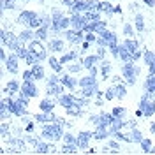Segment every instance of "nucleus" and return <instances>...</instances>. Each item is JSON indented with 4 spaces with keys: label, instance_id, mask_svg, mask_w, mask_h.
<instances>
[{
    "label": "nucleus",
    "instance_id": "0eeeda50",
    "mask_svg": "<svg viewBox=\"0 0 155 155\" xmlns=\"http://www.w3.org/2000/svg\"><path fill=\"white\" fill-rule=\"evenodd\" d=\"M21 92H23L27 97H35L37 95V87H35L34 81H23V85H21Z\"/></svg>",
    "mask_w": 155,
    "mask_h": 155
},
{
    "label": "nucleus",
    "instance_id": "4c0bfd02",
    "mask_svg": "<svg viewBox=\"0 0 155 155\" xmlns=\"http://www.w3.org/2000/svg\"><path fill=\"white\" fill-rule=\"evenodd\" d=\"M97 39H99V35H97L95 32H85V41H88V42H97Z\"/></svg>",
    "mask_w": 155,
    "mask_h": 155
},
{
    "label": "nucleus",
    "instance_id": "9d476101",
    "mask_svg": "<svg viewBox=\"0 0 155 155\" xmlns=\"http://www.w3.org/2000/svg\"><path fill=\"white\" fill-rule=\"evenodd\" d=\"M19 90H21L19 83L16 81V79H11L9 83L4 87V94H7V95H12V94H19Z\"/></svg>",
    "mask_w": 155,
    "mask_h": 155
},
{
    "label": "nucleus",
    "instance_id": "4be33fe9",
    "mask_svg": "<svg viewBox=\"0 0 155 155\" xmlns=\"http://www.w3.org/2000/svg\"><path fill=\"white\" fill-rule=\"evenodd\" d=\"M67 115H71V116H81V115H83V106H79V104H72L71 107H67Z\"/></svg>",
    "mask_w": 155,
    "mask_h": 155
},
{
    "label": "nucleus",
    "instance_id": "13d9d810",
    "mask_svg": "<svg viewBox=\"0 0 155 155\" xmlns=\"http://www.w3.org/2000/svg\"><path fill=\"white\" fill-rule=\"evenodd\" d=\"M148 153H155V148H153V146H152V150H150V152H148Z\"/></svg>",
    "mask_w": 155,
    "mask_h": 155
},
{
    "label": "nucleus",
    "instance_id": "9b49d317",
    "mask_svg": "<svg viewBox=\"0 0 155 155\" xmlns=\"http://www.w3.org/2000/svg\"><path fill=\"white\" fill-rule=\"evenodd\" d=\"M35 39V30L27 27L25 30H21V34H19V41L21 42H30V41H34Z\"/></svg>",
    "mask_w": 155,
    "mask_h": 155
},
{
    "label": "nucleus",
    "instance_id": "a878e982",
    "mask_svg": "<svg viewBox=\"0 0 155 155\" xmlns=\"http://www.w3.org/2000/svg\"><path fill=\"white\" fill-rule=\"evenodd\" d=\"M136 27H132V25H130V23H125V25H124V35H125V37H136V32H137V30H134Z\"/></svg>",
    "mask_w": 155,
    "mask_h": 155
},
{
    "label": "nucleus",
    "instance_id": "20e7f679",
    "mask_svg": "<svg viewBox=\"0 0 155 155\" xmlns=\"http://www.w3.org/2000/svg\"><path fill=\"white\" fill-rule=\"evenodd\" d=\"M18 60H19V57L14 53V51H12V53L9 55V58L5 60L4 65H5V69L9 71L11 74H16V72H18Z\"/></svg>",
    "mask_w": 155,
    "mask_h": 155
},
{
    "label": "nucleus",
    "instance_id": "f704fd0d",
    "mask_svg": "<svg viewBox=\"0 0 155 155\" xmlns=\"http://www.w3.org/2000/svg\"><path fill=\"white\" fill-rule=\"evenodd\" d=\"M58 83H60V76L55 72L53 76L48 78V83H46V85H48V87H55V85H58Z\"/></svg>",
    "mask_w": 155,
    "mask_h": 155
},
{
    "label": "nucleus",
    "instance_id": "c9c22d12",
    "mask_svg": "<svg viewBox=\"0 0 155 155\" xmlns=\"http://www.w3.org/2000/svg\"><path fill=\"white\" fill-rule=\"evenodd\" d=\"M104 99H107V101H111V99H116V92H115V87H109L104 92Z\"/></svg>",
    "mask_w": 155,
    "mask_h": 155
},
{
    "label": "nucleus",
    "instance_id": "a19ab883",
    "mask_svg": "<svg viewBox=\"0 0 155 155\" xmlns=\"http://www.w3.org/2000/svg\"><path fill=\"white\" fill-rule=\"evenodd\" d=\"M25 139H27V143H30V145L34 146V148L39 145V139L35 137V136H32V134H30V136H25Z\"/></svg>",
    "mask_w": 155,
    "mask_h": 155
},
{
    "label": "nucleus",
    "instance_id": "79ce46f5",
    "mask_svg": "<svg viewBox=\"0 0 155 155\" xmlns=\"http://www.w3.org/2000/svg\"><path fill=\"white\" fill-rule=\"evenodd\" d=\"M51 16H53V21H60L65 14H64L62 11H55V9H53V11H51Z\"/></svg>",
    "mask_w": 155,
    "mask_h": 155
},
{
    "label": "nucleus",
    "instance_id": "58836bf2",
    "mask_svg": "<svg viewBox=\"0 0 155 155\" xmlns=\"http://www.w3.org/2000/svg\"><path fill=\"white\" fill-rule=\"evenodd\" d=\"M139 145H141V148H143V152H146V153H148V152H150V150H152V141H150V139H143V141H141V143H139Z\"/></svg>",
    "mask_w": 155,
    "mask_h": 155
},
{
    "label": "nucleus",
    "instance_id": "c756f323",
    "mask_svg": "<svg viewBox=\"0 0 155 155\" xmlns=\"http://www.w3.org/2000/svg\"><path fill=\"white\" fill-rule=\"evenodd\" d=\"M49 146L48 143H44V141H39V145L35 146V152L37 153H49Z\"/></svg>",
    "mask_w": 155,
    "mask_h": 155
},
{
    "label": "nucleus",
    "instance_id": "6e6552de",
    "mask_svg": "<svg viewBox=\"0 0 155 155\" xmlns=\"http://www.w3.org/2000/svg\"><path fill=\"white\" fill-rule=\"evenodd\" d=\"M58 104H62V106L67 109L72 104H76V95L74 94H62V95L58 97Z\"/></svg>",
    "mask_w": 155,
    "mask_h": 155
},
{
    "label": "nucleus",
    "instance_id": "3c124183",
    "mask_svg": "<svg viewBox=\"0 0 155 155\" xmlns=\"http://www.w3.org/2000/svg\"><path fill=\"white\" fill-rule=\"evenodd\" d=\"M155 72V55H153V60H152V64H150V74Z\"/></svg>",
    "mask_w": 155,
    "mask_h": 155
},
{
    "label": "nucleus",
    "instance_id": "393cba45",
    "mask_svg": "<svg viewBox=\"0 0 155 155\" xmlns=\"http://www.w3.org/2000/svg\"><path fill=\"white\" fill-rule=\"evenodd\" d=\"M115 139H118V141H125V143H132V137H130V134H125V132H122V130H116L115 134Z\"/></svg>",
    "mask_w": 155,
    "mask_h": 155
},
{
    "label": "nucleus",
    "instance_id": "a211bd4d",
    "mask_svg": "<svg viewBox=\"0 0 155 155\" xmlns=\"http://www.w3.org/2000/svg\"><path fill=\"white\" fill-rule=\"evenodd\" d=\"M39 107H41V111H53V107H55V101L53 99H42L41 102H39Z\"/></svg>",
    "mask_w": 155,
    "mask_h": 155
},
{
    "label": "nucleus",
    "instance_id": "423d86ee",
    "mask_svg": "<svg viewBox=\"0 0 155 155\" xmlns=\"http://www.w3.org/2000/svg\"><path fill=\"white\" fill-rule=\"evenodd\" d=\"M60 83H62V85H64L65 88H69L71 92H72V90H74L76 87H79V85H78V81H76V79H74L72 76H71V72H65V74H62V78H60Z\"/></svg>",
    "mask_w": 155,
    "mask_h": 155
},
{
    "label": "nucleus",
    "instance_id": "473e14b6",
    "mask_svg": "<svg viewBox=\"0 0 155 155\" xmlns=\"http://www.w3.org/2000/svg\"><path fill=\"white\" fill-rule=\"evenodd\" d=\"M107 51H109V49H107V46H99V49H97V53H95V57L99 58V62H102V60L106 58Z\"/></svg>",
    "mask_w": 155,
    "mask_h": 155
},
{
    "label": "nucleus",
    "instance_id": "6e6d98bb",
    "mask_svg": "<svg viewBox=\"0 0 155 155\" xmlns=\"http://www.w3.org/2000/svg\"><path fill=\"white\" fill-rule=\"evenodd\" d=\"M122 12V7L120 5H115V14H120Z\"/></svg>",
    "mask_w": 155,
    "mask_h": 155
},
{
    "label": "nucleus",
    "instance_id": "49530a36",
    "mask_svg": "<svg viewBox=\"0 0 155 155\" xmlns=\"http://www.w3.org/2000/svg\"><path fill=\"white\" fill-rule=\"evenodd\" d=\"M111 79H113V85H122L124 83V78L122 76H113Z\"/></svg>",
    "mask_w": 155,
    "mask_h": 155
},
{
    "label": "nucleus",
    "instance_id": "412c9836",
    "mask_svg": "<svg viewBox=\"0 0 155 155\" xmlns=\"http://www.w3.org/2000/svg\"><path fill=\"white\" fill-rule=\"evenodd\" d=\"M0 136H2V137L12 136V125H9L7 122H2V125H0Z\"/></svg>",
    "mask_w": 155,
    "mask_h": 155
},
{
    "label": "nucleus",
    "instance_id": "37998d69",
    "mask_svg": "<svg viewBox=\"0 0 155 155\" xmlns=\"http://www.w3.org/2000/svg\"><path fill=\"white\" fill-rule=\"evenodd\" d=\"M153 51H145V62H146V65H150V64H152V60H153Z\"/></svg>",
    "mask_w": 155,
    "mask_h": 155
},
{
    "label": "nucleus",
    "instance_id": "f3484780",
    "mask_svg": "<svg viewBox=\"0 0 155 155\" xmlns=\"http://www.w3.org/2000/svg\"><path fill=\"white\" fill-rule=\"evenodd\" d=\"M134 27H136V30H137L139 34H141V32H145V18H143V14H141V12H136Z\"/></svg>",
    "mask_w": 155,
    "mask_h": 155
},
{
    "label": "nucleus",
    "instance_id": "603ef678",
    "mask_svg": "<svg viewBox=\"0 0 155 155\" xmlns=\"http://www.w3.org/2000/svg\"><path fill=\"white\" fill-rule=\"evenodd\" d=\"M81 48L88 49V48H90V42H88V41H83V42H81Z\"/></svg>",
    "mask_w": 155,
    "mask_h": 155
},
{
    "label": "nucleus",
    "instance_id": "864d4df0",
    "mask_svg": "<svg viewBox=\"0 0 155 155\" xmlns=\"http://www.w3.org/2000/svg\"><path fill=\"white\" fill-rule=\"evenodd\" d=\"M88 71H90V76H97V67L95 65H94L92 69H88Z\"/></svg>",
    "mask_w": 155,
    "mask_h": 155
},
{
    "label": "nucleus",
    "instance_id": "de8ad7c7",
    "mask_svg": "<svg viewBox=\"0 0 155 155\" xmlns=\"http://www.w3.org/2000/svg\"><path fill=\"white\" fill-rule=\"evenodd\" d=\"M107 145L111 146L113 150H120V143H118V141H115V139H111V141H109Z\"/></svg>",
    "mask_w": 155,
    "mask_h": 155
},
{
    "label": "nucleus",
    "instance_id": "8fccbe9b",
    "mask_svg": "<svg viewBox=\"0 0 155 155\" xmlns=\"http://www.w3.org/2000/svg\"><path fill=\"white\" fill-rule=\"evenodd\" d=\"M132 58H134V62L137 60V58H141V51H139V49H137V51H134V53H132Z\"/></svg>",
    "mask_w": 155,
    "mask_h": 155
},
{
    "label": "nucleus",
    "instance_id": "4468645a",
    "mask_svg": "<svg viewBox=\"0 0 155 155\" xmlns=\"http://www.w3.org/2000/svg\"><path fill=\"white\" fill-rule=\"evenodd\" d=\"M122 44H124V46H125L130 53H134V51H137V49H139V42H137L134 37H125V41H124Z\"/></svg>",
    "mask_w": 155,
    "mask_h": 155
},
{
    "label": "nucleus",
    "instance_id": "4d7b16f0",
    "mask_svg": "<svg viewBox=\"0 0 155 155\" xmlns=\"http://www.w3.org/2000/svg\"><path fill=\"white\" fill-rule=\"evenodd\" d=\"M49 153H57V148L55 146H49Z\"/></svg>",
    "mask_w": 155,
    "mask_h": 155
},
{
    "label": "nucleus",
    "instance_id": "cd10ccee",
    "mask_svg": "<svg viewBox=\"0 0 155 155\" xmlns=\"http://www.w3.org/2000/svg\"><path fill=\"white\" fill-rule=\"evenodd\" d=\"M130 137H132V143H141L145 137H143V134H141V130H137V129H132V132H130Z\"/></svg>",
    "mask_w": 155,
    "mask_h": 155
},
{
    "label": "nucleus",
    "instance_id": "7ed1b4c3",
    "mask_svg": "<svg viewBox=\"0 0 155 155\" xmlns=\"http://www.w3.org/2000/svg\"><path fill=\"white\" fill-rule=\"evenodd\" d=\"M90 137H92V132H79L76 136V145L79 150H88L90 146H88V141H90Z\"/></svg>",
    "mask_w": 155,
    "mask_h": 155
},
{
    "label": "nucleus",
    "instance_id": "ddd939ff",
    "mask_svg": "<svg viewBox=\"0 0 155 155\" xmlns=\"http://www.w3.org/2000/svg\"><path fill=\"white\" fill-rule=\"evenodd\" d=\"M48 62H49V67L53 69V72H57V74H60V72H62V69H64V64L60 62V58H57V57H49V58H48Z\"/></svg>",
    "mask_w": 155,
    "mask_h": 155
},
{
    "label": "nucleus",
    "instance_id": "bf43d9fd",
    "mask_svg": "<svg viewBox=\"0 0 155 155\" xmlns=\"http://www.w3.org/2000/svg\"><path fill=\"white\" fill-rule=\"evenodd\" d=\"M27 2H30V0H27ZM37 2H41V4H44V0H37Z\"/></svg>",
    "mask_w": 155,
    "mask_h": 155
},
{
    "label": "nucleus",
    "instance_id": "f257e3e1",
    "mask_svg": "<svg viewBox=\"0 0 155 155\" xmlns=\"http://www.w3.org/2000/svg\"><path fill=\"white\" fill-rule=\"evenodd\" d=\"M41 136L46 139V141H58L62 136H64V127L58 125V124H44Z\"/></svg>",
    "mask_w": 155,
    "mask_h": 155
},
{
    "label": "nucleus",
    "instance_id": "c85d7f7f",
    "mask_svg": "<svg viewBox=\"0 0 155 155\" xmlns=\"http://www.w3.org/2000/svg\"><path fill=\"white\" fill-rule=\"evenodd\" d=\"M78 150H79L78 145H76V143H72V145H64L60 152H62V153H76Z\"/></svg>",
    "mask_w": 155,
    "mask_h": 155
},
{
    "label": "nucleus",
    "instance_id": "5fc2aeb1",
    "mask_svg": "<svg viewBox=\"0 0 155 155\" xmlns=\"http://www.w3.org/2000/svg\"><path fill=\"white\" fill-rule=\"evenodd\" d=\"M130 9L134 12H137V2H130Z\"/></svg>",
    "mask_w": 155,
    "mask_h": 155
},
{
    "label": "nucleus",
    "instance_id": "a18cd8bd",
    "mask_svg": "<svg viewBox=\"0 0 155 155\" xmlns=\"http://www.w3.org/2000/svg\"><path fill=\"white\" fill-rule=\"evenodd\" d=\"M7 58H9V55L5 53V48H2V49H0V62H2V64H5V60H7Z\"/></svg>",
    "mask_w": 155,
    "mask_h": 155
},
{
    "label": "nucleus",
    "instance_id": "bb28decb",
    "mask_svg": "<svg viewBox=\"0 0 155 155\" xmlns=\"http://www.w3.org/2000/svg\"><path fill=\"white\" fill-rule=\"evenodd\" d=\"M83 69L85 67H83L81 62H72V64L69 65V72H71V74H78V72H81Z\"/></svg>",
    "mask_w": 155,
    "mask_h": 155
},
{
    "label": "nucleus",
    "instance_id": "dca6fc26",
    "mask_svg": "<svg viewBox=\"0 0 155 155\" xmlns=\"http://www.w3.org/2000/svg\"><path fill=\"white\" fill-rule=\"evenodd\" d=\"M81 64H83V67H85V69H92L94 65L99 64V58H97L95 55H90V57L81 58Z\"/></svg>",
    "mask_w": 155,
    "mask_h": 155
},
{
    "label": "nucleus",
    "instance_id": "ea45409f",
    "mask_svg": "<svg viewBox=\"0 0 155 155\" xmlns=\"http://www.w3.org/2000/svg\"><path fill=\"white\" fill-rule=\"evenodd\" d=\"M23 81H35L32 69H28V71H25V72H23Z\"/></svg>",
    "mask_w": 155,
    "mask_h": 155
},
{
    "label": "nucleus",
    "instance_id": "39448f33",
    "mask_svg": "<svg viewBox=\"0 0 155 155\" xmlns=\"http://www.w3.org/2000/svg\"><path fill=\"white\" fill-rule=\"evenodd\" d=\"M35 16H37V12H34V11H21L16 21H18V25H27L28 27L30 21L35 18Z\"/></svg>",
    "mask_w": 155,
    "mask_h": 155
},
{
    "label": "nucleus",
    "instance_id": "f8f14e48",
    "mask_svg": "<svg viewBox=\"0 0 155 155\" xmlns=\"http://www.w3.org/2000/svg\"><path fill=\"white\" fill-rule=\"evenodd\" d=\"M48 49H49V51H53V53L64 51V49H65V42H64L62 39H55V41H49Z\"/></svg>",
    "mask_w": 155,
    "mask_h": 155
},
{
    "label": "nucleus",
    "instance_id": "c03bdc74",
    "mask_svg": "<svg viewBox=\"0 0 155 155\" xmlns=\"http://www.w3.org/2000/svg\"><path fill=\"white\" fill-rule=\"evenodd\" d=\"M34 129H35V124H34V122H27V124H25V132L32 134V132H34Z\"/></svg>",
    "mask_w": 155,
    "mask_h": 155
},
{
    "label": "nucleus",
    "instance_id": "6ab92c4d",
    "mask_svg": "<svg viewBox=\"0 0 155 155\" xmlns=\"http://www.w3.org/2000/svg\"><path fill=\"white\" fill-rule=\"evenodd\" d=\"M32 72H34V78L35 79H42L44 78V69H42V65H41V62H37L35 65H32Z\"/></svg>",
    "mask_w": 155,
    "mask_h": 155
},
{
    "label": "nucleus",
    "instance_id": "72a5a7b5",
    "mask_svg": "<svg viewBox=\"0 0 155 155\" xmlns=\"http://www.w3.org/2000/svg\"><path fill=\"white\" fill-rule=\"evenodd\" d=\"M62 139H64V145H72V143H76V136L69 134V132H64Z\"/></svg>",
    "mask_w": 155,
    "mask_h": 155
},
{
    "label": "nucleus",
    "instance_id": "7c9ffc66",
    "mask_svg": "<svg viewBox=\"0 0 155 155\" xmlns=\"http://www.w3.org/2000/svg\"><path fill=\"white\" fill-rule=\"evenodd\" d=\"M111 69H113V65L107 62V60H102V65H101V71H102V76L107 78L109 76V72H111Z\"/></svg>",
    "mask_w": 155,
    "mask_h": 155
},
{
    "label": "nucleus",
    "instance_id": "aec40b11",
    "mask_svg": "<svg viewBox=\"0 0 155 155\" xmlns=\"http://www.w3.org/2000/svg\"><path fill=\"white\" fill-rule=\"evenodd\" d=\"M48 34H49L48 27H39V28L35 30V39H37V41H46V39H48Z\"/></svg>",
    "mask_w": 155,
    "mask_h": 155
},
{
    "label": "nucleus",
    "instance_id": "b1692460",
    "mask_svg": "<svg viewBox=\"0 0 155 155\" xmlns=\"http://www.w3.org/2000/svg\"><path fill=\"white\" fill-rule=\"evenodd\" d=\"M101 11L106 12L107 16H113L115 14V7L111 5V2H101Z\"/></svg>",
    "mask_w": 155,
    "mask_h": 155
},
{
    "label": "nucleus",
    "instance_id": "1a4fd4ad",
    "mask_svg": "<svg viewBox=\"0 0 155 155\" xmlns=\"http://www.w3.org/2000/svg\"><path fill=\"white\" fill-rule=\"evenodd\" d=\"M9 145H11V148H12L14 152H21V150H25V141H23L19 136H12V137H9Z\"/></svg>",
    "mask_w": 155,
    "mask_h": 155
},
{
    "label": "nucleus",
    "instance_id": "f03ea898",
    "mask_svg": "<svg viewBox=\"0 0 155 155\" xmlns=\"http://www.w3.org/2000/svg\"><path fill=\"white\" fill-rule=\"evenodd\" d=\"M28 49L30 51H34L35 55H37V58H39V62H42V60H48V49L44 48L42 44H41V41H37V39H34V41H30L28 42Z\"/></svg>",
    "mask_w": 155,
    "mask_h": 155
},
{
    "label": "nucleus",
    "instance_id": "2eb2a0df",
    "mask_svg": "<svg viewBox=\"0 0 155 155\" xmlns=\"http://www.w3.org/2000/svg\"><path fill=\"white\" fill-rule=\"evenodd\" d=\"M78 85L81 88H87V87H95L97 85V81H95V76H85V78H81L79 81H78Z\"/></svg>",
    "mask_w": 155,
    "mask_h": 155
},
{
    "label": "nucleus",
    "instance_id": "5701e85b",
    "mask_svg": "<svg viewBox=\"0 0 155 155\" xmlns=\"http://www.w3.org/2000/svg\"><path fill=\"white\" fill-rule=\"evenodd\" d=\"M115 87V92H116V99H124L127 95V87L125 83H122V85H113Z\"/></svg>",
    "mask_w": 155,
    "mask_h": 155
},
{
    "label": "nucleus",
    "instance_id": "09e8293b",
    "mask_svg": "<svg viewBox=\"0 0 155 155\" xmlns=\"http://www.w3.org/2000/svg\"><path fill=\"white\" fill-rule=\"evenodd\" d=\"M143 2H145V4L148 5V7H152V9L155 7V0H143Z\"/></svg>",
    "mask_w": 155,
    "mask_h": 155
},
{
    "label": "nucleus",
    "instance_id": "2f4dec72",
    "mask_svg": "<svg viewBox=\"0 0 155 155\" xmlns=\"http://www.w3.org/2000/svg\"><path fill=\"white\" fill-rule=\"evenodd\" d=\"M16 7V0H2V12Z\"/></svg>",
    "mask_w": 155,
    "mask_h": 155
},
{
    "label": "nucleus",
    "instance_id": "e433bc0d",
    "mask_svg": "<svg viewBox=\"0 0 155 155\" xmlns=\"http://www.w3.org/2000/svg\"><path fill=\"white\" fill-rule=\"evenodd\" d=\"M111 115L116 116V118H122V116L125 115V107L118 106V107H115V109H111Z\"/></svg>",
    "mask_w": 155,
    "mask_h": 155
}]
</instances>
